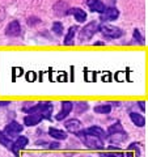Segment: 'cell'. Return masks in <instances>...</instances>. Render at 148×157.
<instances>
[{
	"mask_svg": "<svg viewBox=\"0 0 148 157\" xmlns=\"http://www.w3.org/2000/svg\"><path fill=\"white\" fill-rule=\"evenodd\" d=\"M132 38H134V41L136 43H139V45H144V43H146V39L143 38V36L140 34V32L138 30V29H135L134 33H132Z\"/></svg>",
	"mask_w": 148,
	"mask_h": 157,
	"instance_id": "22",
	"label": "cell"
},
{
	"mask_svg": "<svg viewBox=\"0 0 148 157\" xmlns=\"http://www.w3.org/2000/svg\"><path fill=\"white\" fill-rule=\"evenodd\" d=\"M42 122V117L34 113V114H28L25 118H24V124L28 126V127H33V126H37L38 123Z\"/></svg>",
	"mask_w": 148,
	"mask_h": 157,
	"instance_id": "13",
	"label": "cell"
},
{
	"mask_svg": "<svg viewBox=\"0 0 148 157\" xmlns=\"http://www.w3.org/2000/svg\"><path fill=\"white\" fill-rule=\"evenodd\" d=\"M64 127H66V130L68 132L77 135L79 132L81 131L83 124H81V122L79 121V119H76V118H72V119H68V121L64 122Z\"/></svg>",
	"mask_w": 148,
	"mask_h": 157,
	"instance_id": "9",
	"label": "cell"
},
{
	"mask_svg": "<svg viewBox=\"0 0 148 157\" xmlns=\"http://www.w3.org/2000/svg\"><path fill=\"white\" fill-rule=\"evenodd\" d=\"M125 134V130H123V127L121 124V122H115L113 126H110L109 128H107V136H114V135H123Z\"/></svg>",
	"mask_w": 148,
	"mask_h": 157,
	"instance_id": "16",
	"label": "cell"
},
{
	"mask_svg": "<svg viewBox=\"0 0 148 157\" xmlns=\"http://www.w3.org/2000/svg\"><path fill=\"white\" fill-rule=\"evenodd\" d=\"M70 8L71 7L68 6L66 2H63V0H59V2H56L55 4H54L53 11H54V13H55L58 17H66V16H68Z\"/></svg>",
	"mask_w": 148,
	"mask_h": 157,
	"instance_id": "8",
	"label": "cell"
},
{
	"mask_svg": "<svg viewBox=\"0 0 148 157\" xmlns=\"http://www.w3.org/2000/svg\"><path fill=\"white\" fill-rule=\"evenodd\" d=\"M87 7L89 8L92 12H96L100 14L105 11V8H106V6L101 0H87Z\"/></svg>",
	"mask_w": 148,
	"mask_h": 157,
	"instance_id": "12",
	"label": "cell"
},
{
	"mask_svg": "<svg viewBox=\"0 0 148 157\" xmlns=\"http://www.w3.org/2000/svg\"><path fill=\"white\" fill-rule=\"evenodd\" d=\"M11 104V101H4V102H0V106H7Z\"/></svg>",
	"mask_w": 148,
	"mask_h": 157,
	"instance_id": "28",
	"label": "cell"
},
{
	"mask_svg": "<svg viewBox=\"0 0 148 157\" xmlns=\"http://www.w3.org/2000/svg\"><path fill=\"white\" fill-rule=\"evenodd\" d=\"M119 17V11L115 7H106L105 11L101 13L100 20L103 22H110V21H115Z\"/></svg>",
	"mask_w": 148,
	"mask_h": 157,
	"instance_id": "4",
	"label": "cell"
},
{
	"mask_svg": "<svg viewBox=\"0 0 148 157\" xmlns=\"http://www.w3.org/2000/svg\"><path fill=\"white\" fill-rule=\"evenodd\" d=\"M93 110H95V113H97V114H109L111 111V105L110 104H100V105L93 107Z\"/></svg>",
	"mask_w": 148,
	"mask_h": 157,
	"instance_id": "19",
	"label": "cell"
},
{
	"mask_svg": "<svg viewBox=\"0 0 148 157\" xmlns=\"http://www.w3.org/2000/svg\"><path fill=\"white\" fill-rule=\"evenodd\" d=\"M84 132H87V134H92V135H95V136H98L100 139L102 140H105L107 135H106V132L103 131L101 127H98V126H92V127H88V128L85 130H83Z\"/></svg>",
	"mask_w": 148,
	"mask_h": 157,
	"instance_id": "15",
	"label": "cell"
},
{
	"mask_svg": "<svg viewBox=\"0 0 148 157\" xmlns=\"http://www.w3.org/2000/svg\"><path fill=\"white\" fill-rule=\"evenodd\" d=\"M88 109H89V105H88L85 101H84V102H79V104L76 105V113H79V114L85 113Z\"/></svg>",
	"mask_w": 148,
	"mask_h": 157,
	"instance_id": "23",
	"label": "cell"
},
{
	"mask_svg": "<svg viewBox=\"0 0 148 157\" xmlns=\"http://www.w3.org/2000/svg\"><path fill=\"white\" fill-rule=\"evenodd\" d=\"M72 109H73L72 101H62V109H60V111H59L58 114L55 115V119H56L58 122L64 121L66 118L70 115V113L72 111Z\"/></svg>",
	"mask_w": 148,
	"mask_h": 157,
	"instance_id": "7",
	"label": "cell"
},
{
	"mask_svg": "<svg viewBox=\"0 0 148 157\" xmlns=\"http://www.w3.org/2000/svg\"><path fill=\"white\" fill-rule=\"evenodd\" d=\"M130 119L136 127H144L146 126V118L139 113H130Z\"/></svg>",
	"mask_w": 148,
	"mask_h": 157,
	"instance_id": "18",
	"label": "cell"
},
{
	"mask_svg": "<svg viewBox=\"0 0 148 157\" xmlns=\"http://www.w3.org/2000/svg\"><path fill=\"white\" fill-rule=\"evenodd\" d=\"M24 131V126L20 124L18 122H11V123H8L6 126V128H4V134H6L8 137L11 136H20V134Z\"/></svg>",
	"mask_w": 148,
	"mask_h": 157,
	"instance_id": "5",
	"label": "cell"
},
{
	"mask_svg": "<svg viewBox=\"0 0 148 157\" xmlns=\"http://www.w3.org/2000/svg\"><path fill=\"white\" fill-rule=\"evenodd\" d=\"M138 105H139V107H140V110H142V111H146V110H147L146 101H139V102H138Z\"/></svg>",
	"mask_w": 148,
	"mask_h": 157,
	"instance_id": "26",
	"label": "cell"
},
{
	"mask_svg": "<svg viewBox=\"0 0 148 157\" xmlns=\"http://www.w3.org/2000/svg\"><path fill=\"white\" fill-rule=\"evenodd\" d=\"M127 157H132V153H127Z\"/></svg>",
	"mask_w": 148,
	"mask_h": 157,
	"instance_id": "30",
	"label": "cell"
},
{
	"mask_svg": "<svg viewBox=\"0 0 148 157\" xmlns=\"http://www.w3.org/2000/svg\"><path fill=\"white\" fill-rule=\"evenodd\" d=\"M0 145L6 147L8 149H12L13 147V141L11 140V137H8L3 131H0Z\"/></svg>",
	"mask_w": 148,
	"mask_h": 157,
	"instance_id": "20",
	"label": "cell"
},
{
	"mask_svg": "<svg viewBox=\"0 0 148 157\" xmlns=\"http://www.w3.org/2000/svg\"><path fill=\"white\" fill-rule=\"evenodd\" d=\"M98 32H101L102 36L107 39H118V38H122L123 34H125V32L119 26H113V25H109V24L100 25Z\"/></svg>",
	"mask_w": 148,
	"mask_h": 157,
	"instance_id": "3",
	"label": "cell"
},
{
	"mask_svg": "<svg viewBox=\"0 0 148 157\" xmlns=\"http://www.w3.org/2000/svg\"><path fill=\"white\" fill-rule=\"evenodd\" d=\"M49 135L56 140H66L67 139V132L59 130V128H55V127H50V128H49Z\"/></svg>",
	"mask_w": 148,
	"mask_h": 157,
	"instance_id": "17",
	"label": "cell"
},
{
	"mask_svg": "<svg viewBox=\"0 0 148 157\" xmlns=\"http://www.w3.org/2000/svg\"><path fill=\"white\" fill-rule=\"evenodd\" d=\"M77 136L80 137V140L85 144L89 149H95V151H101L105 148V144H103V140L100 139L98 136H95L92 134H87L84 131H80L77 134Z\"/></svg>",
	"mask_w": 148,
	"mask_h": 157,
	"instance_id": "1",
	"label": "cell"
},
{
	"mask_svg": "<svg viewBox=\"0 0 148 157\" xmlns=\"http://www.w3.org/2000/svg\"><path fill=\"white\" fill-rule=\"evenodd\" d=\"M95 46H103V42L102 41H97V42H95Z\"/></svg>",
	"mask_w": 148,
	"mask_h": 157,
	"instance_id": "29",
	"label": "cell"
},
{
	"mask_svg": "<svg viewBox=\"0 0 148 157\" xmlns=\"http://www.w3.org/2000/svg\"><path fill=\"white\" fill-rule=\"evenodd\" d=\"M20 34H21V24H20L18 20H13V21H11L6 26V36L7 37L14 38V37H18Z\"/></svg>",
	"mask_w": 148,
	"mask_h": 157,
	"instance_id": "6",
	"label": "cell"
},
{
	"mask_svg": "<svg viewBox=\"0 0 148 157\" xmlns=\"http://www.w3.org/2000/svg\"><path fill=\"white\" fill-rule=\"evenodd\" d=\"M68 14H72L73 16V18L76 20L77 22H80V24H83V22H85L87 21V12L84 11L83 8H70V12H68Z\"/></svg>",
	"mask_w": 148,
	"mask_h": 157,
	"instance_id": "11",
	"label": "cell"
},
{
	"mask_svg": "<svg viewBox=\"0 0 148 157\" xmlns=\"http://www.w3.org/2000/svg\"><path fill=\"white\" fill-rule=\"evenodd\" d=\"M98 29H100V25H98L97 21H91V22H88L85 26L81 28L80 33H79V41H80L81 43H83V42L91 41V39L95 37V34L98 32Z\"/></svg>",
	"mask_w": 148,
	"mask_h": 157,
	"instance_id": "2",
	"label": "cell"
},
{
	"mask_svg": "<svg viewBox=\"0 0 148 157\" xmlns=\"http://www.w3.org/2000/svg\"><path fill=\"white\" fill-rule=\"evenodd\" d=\"M100 157H125V153L117 151V152H109V153H100Z\"/></svg>",
	"mask_w": 148,
	"mask_h": 157,
	"instance_id": "24",
	"label": "cell"
},
{
	"mask_svg": "<svg viewBox=\"0 0 148 157\" xmlns=\"http://www.w3.org/2000/svg\"><path fill=\"white\" fill-rule=\"evenodd\" d=\"M51 32L55 34V36L60 37L62 34L64 33V26H63V24L60 21H54L51 25Z\"/></svg>",
	"mask_w": 148,
	"mask_h": 157,
	"instance_id": "21",
	"label": "cell"
},
{
	"mask_svg": "<svg viewBox=\"0 0 148 157\" xmlns=\"http://www.w3.org/2000/svg\"><path fill=\"white\" fill-rule=\"evenodd\" d=\"M41 22V18L39 17H36V16H32V17H29L26 20V24L29 26H34V25H37V24Z\"/></svg>",
	"mask_w": 148,
	"mask_h": 157,
	"instance_id": "25",
	"label": "cell"
},
{
	"mask_svg": "<svg viewBox=\"0 0 148 157\" xmlns=\"http://www.w3.org/2000/svg\"><path fill=\"white\" fill-rule=\"evenodd\" d=\"M77 32H79V26L77 25H72L70 29H68V32L66 34V38L63 39V45H66V46L73 45V38H75Z\"/></svg>",
	"mask_w": 148,
	"mask_h": 157,
	"instance_id": "14",
	"label": "cell"
},
{
	"mask_svg": "<svg viewBox=\"0 0 148 157\" xmlns=\"http://www.w3.org/2000/svg\"><path fill=\"white\" fill-rule=\"evenodd\" d=\"M28 143H29V140H28L26 136H22V135L17 136L16 141H13V147H12V149H11L13 152V155L14 156H18V151L25 148V147L28 145Z\"/></svg>",
	"mask_w": 148,
	"mask_h": 157,
	"instance_id": "10",
	"label": "cell"
},
{
	"mask_svg": "<svg viewBox=\"0 0 148 157\" xmlns=\"http://www.w3.org/2000/svg\"><path fill=\"white\" fill-rule=\"evenodd\" d=\"M49 148H50V149H56V148H59V145L58 144H50V145H49Z\"/></svg>",
	"mask_w": 148,
	"mask_h": 157,
	"instance_id": "27",
	"label": "cell"
}]
</instances>
